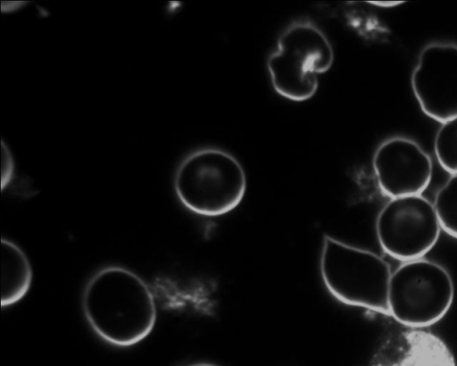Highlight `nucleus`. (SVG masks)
<instances>
[{"label":"nucleus","instance_id":"7","mask_svg":"<svg viewBox=\"0 0 457 366\" xmlns=\"http://www.w3.org/2000/svg\"><path fill=\"white\" fill-rule=\"evenodd\" d=\"M411 84L428 118L443 123L457 117V45H427L419 54Z\"/></svg>","mask_w":457,"mask_h":366},{"label":"nucleus","instance_id":"6","mask_svg":"<svg viewBox=\"0 0 457 366\" xmlns=\"http://www.w3.org/2000/svg\"><path fill=\"white\" fill-rule=\"evenodd\" d=\"M441 230L434 204L422 195L391 198L376 220L379 245L403 262L423 258L437 243Z\"/></svg>","mask_w":457,"mask_h":366},{"label":"nucleus","instance_id":"5","mask_svg":"<svg viewBox=\"0 0 457 366\" xmlns=\"http://www.w3.org/2000/svg\"><path fill=\"white\" fill-rule=\"evenodd\" d=\"M454 298V285L448 270L424 258L403 262L391 274L388 309L399 323L426 328L441 320Z\"/></svg>","mask_w":457,"mask_h":366},{"label":"nucleus","instance_id":"8","mask_svg":"<svg viewBox=\"0 0 457 366\" xmlns=\"http://www.w3.org/2000/svg\"><path fill=\"white\" fill-rule=\"evenodd\" d=\"M372 168L380 191L390 199L421 195L433 173L430 156L405 137L383 141L374 152Z\"/></svg>","mask_w":457,"mask_h":366},{"label":"nucleus","instance_id":"13","mask_svg":"<svg viewBox=\"0 0 457 366\" xmlns=\"http://www.w3.org/2000/svg\"><path fill=\"white\" fill-rule=\"evenodd\" d=\"M403 3V2H399V1H396V2H370V4H371L373 5H376L378 7H384V8L395 7L399 4H402Z\"/></svg>","mask_w":457,"mask_h":366},{"label":"nucleus","instance_id":"3","mask_svg":"<svg viewBox=\"0 0 457 366\" xmlns=\"http://www.w3.org/2000/svg\"><path fill=\"white\" fill-rule=\"evenodd\" d=\"M320 274L328 292L339 302L389 315L391 269L375 253L324 236Z\"/></svg>","mask_w":457,"mask_h":366},{"label":"nucleus","instance_id":"1","mask_svg":"<svg viewBox=\"0 0 457 366\" xmlns=\"http://www.w3.org/2000/svg\"><path fill=\"white\" fill-rule=\"evenodd\" d=\"M81 304L93 331L119 347L143 341L157 320L156 302L148 284L121 266L97 270L85 286Z\"/></svg>","mask_w":457,"mask_h":366},{"label":"nucleus","instance_id":"2","mask_svg":"<svg viewBox=\"0 0 457 366\" xmlns=\"http://www.w3.org/2000/svg\"><path fill=\"white\" fill-rule=\"evenodd\" d=\"M173 186L179 202L202 216H220L239 205L246 190L245 170L237 159L219 148H201L178 165Z\"/></svg>","mask_w":457,"mask_h":366},{"label":"nucleus","instance_id":"12","mask_svg":"<svg viewBox=\"0 0 457 366\" xmlns=\"http://www.w3.org/2000/svg\"><path fill=\"white\" fill-rule=\"evenodd\" d=\"M383 366H454L448 356L442 354H416L399 357Z\"/></svg>","mask_w":457,"mask_h":366},{"label":"nucleus","instance_id":"9","mask_svg":"<svg viewBox=\"0 0 457 366\" xmlns=\"http://www.w3.org/2000/svg\"><path fill=\"white\" fill-rule=\"evenodd\" d=\"M2 307L11 306L29 292L33 272L25 253L13 242L2 238Z\"/></svg>","mask_w":457,"mask_h":366},{"label":"nucleus","instance_id":"11","mask_svg":"<svg viewBox=\"0 0 457 366\" xmlns=\"http://www.w3.org/2000/svg\"><path fill=\"white\" fill-rule=\"evenodd\" d=\"M434 150L439 165L451 175L457 174V117L441 123Z\"/></svg>","mask_w":457,"mask_h":366},{"label":"nucleus","instance_id":"14","mask_svg":"<svg viewBox=\"0 0 457 366\" xmlns=\"http://www.w3.org/2000/svg\"><path fill=\"white\" fill-rule=\"evenodd\" d=\"M185 366H218V365L210 363V362H194V363H190V364H187Z\"/></svg>","mask_w":457,"mask_h":366},{"label":"nucleus","instance_id":"4","mask_svg":"<svg viewBox=\"0 0 457 366\" xmlns=\"http://www.w3.org/2000/svg\"><path fill=\"white\" fill-rule=\"evenodd\" d=\"M333 62V47L324 32L308 20H298L278 37L277 48L268 57L267 69L279 96L303 102L315 95L318 75L327 72Z\"/></svg>","mask_w":457,"mask_h":366},{"label":"nucleus","instance_id":"10","mask_svg":"<svg viewBox=\"0 0 457 366\" xmlns=\"http://www.w3.org/2000/svg\"><path fill=\"white\" fill-rule=\"evenodd\" d=\"M433 204L441 229L457 239V174L438 189Z\"/></svg>","mask_w":457,"mask_h":366}]
</instances>
